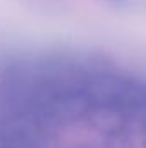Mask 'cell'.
I'll use <instances>...</instances> for the list:
<instances>
[{
	"label": "cell",
	"instance_id": "2",
	"mask_svg": "<svg viewBox=\"0 0 146 148\" xmlns=\"http://www.w3.org/2000/svg\"><path fill=\"white\" fill-rule=\"evenodd\" d=\"M105 2L119 12H134L138 7V0H105Z\"/></svg>",
	"mask_w": 146,
	"mask_h": 148
},
{
	"label": "cell",
	"instance_id": "1",
	"mask_svg": "<svg viewBox=\"0 0 146 148\" xmlns=\"http://www.w3.org/2000/svg\"><path fill=\"white\" fill-rule=\"evenodd\" d=\"M19 2L29 10L41 16H48V17L64 16L71 10V5H72L71 0H19Z\"/></svg>",
	"mask_w": 146,
	"mask_h": 148
}]
</instances>
